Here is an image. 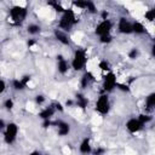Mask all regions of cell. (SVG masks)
Here are the masks:
<instances>
[{
  "mask_svg": "<svg viewBox=\"0 0 155 155\" xmlns=\"http://www.w3.org/2000/svg\"><path fill=\"white\" fill-rule=\"evenodd\" d=\"M76 23H79V19L76 17V13L74 10L70 8H65V11L62 13L59 22H58V29L63 30V31H69Z\"/></svg>",
  "mask_w": 155,
  "mask_h": 155,
  "instance_id": "cell-1",
  "label": "cell"
},
{
  "mask_svg": "<svg viewBox=\"0 0 155 155\" xmlns=\"http://www.w3.org/2000/svg\"><path fill=\"white\" fill-rule=\"evenodd\" d=\"M87 64V53L86 50L84 48H76L74 51L71 62H70V68L74 69L75 71H81L85 69Z\"/></svg>",
  "mask_w": 155,
  "mask_h": 155,
  "instance_id": "cell-2",
  "label": "cell"
},
{
  "mask_svg": "<svg viewBox=\"0 0 155 155\" xmlns=\"http://www.w3.org/2000/svg\"><path fill=\"white\" fill-rule=\"evenodd\" d=\"M10 18L13 23L19 24L22 22L25 21L27 16H28V8L25 6H21V5H15L10 8Z\"/></svg>",
  "mask_w": 155,
  "mask_h": 155,
  "instance_id": "cell-3",
  "label": "cell"
},
{
  "mask_svg": "<svg viewBox=\"0 0 155 155\" xmlns=\"http://www.w3.org/2000/svg\"><path fill=\"white\" fill-rule=\"evenodd\" d=\"M18 131H19V128H18V125L16 122H8L5 127V131H4V142L7 145L13 144L17 139Z\"/></svg>",
  "mask_w": 155,
  "mask_h": 155,
  "instance_id": "cell-4",
  "label": "cell"
},
{
  "mask_svg": "<svg viewBox=\"0 0 155 155\" xmlns=\"http://www.w3.org/2000/svg\"><path fill=\"white\" fill-rule=\"evenodd\" d=\"M94 109L98 114L101 115H107L110 110V101H109V96L107 93L104 94H101L97 101H96V105H94Z\"/></svg>",
  "mask_w": 155,
  "mask_h": 155,
  "instance_id": "cell-5",
  "label": "cell"
},
{
  "mask_svg": "<svg viewBox=\"0 0 155 155\" xmlns=\"http://www.w3.org/2000/svg\"><path fill=\"white\" fill-rule=\"evenodd\" d=\"M116 85H117V79H116V75L114 71H109L104 75L103 78V91L104 92H111L116 88Z\"/></svg>",
  "mask_w": 155,
  "mask_h": 155,
  "instance_id": "cell-6",
  "label": "cell"
},
{
  "mask_svg": "<svg viewBox=\"0 0 155 155\" xmlns=\"http://www.w3.org/2000/svg\"><path fill=\"white\" fill-rule=\"evenodd\" d=\"M113 27H114V24H113V22H111L109 18H108V19H103V21H101V22L97 24V27H96V29H94V34L98 35V36L108 35V34H110Z\"/></svg>",
  "mask_w": 155,
  "mask_h": 155,
  "instance_id": "cell-7",
  "label": "cell"
},
{
  "mask_svg": "<svg viewBox=\"0 0 155 155\" xmlns=\"http://www.w3.org/2000/svg\"><path fill=\"white\" fill-rule=\"evenodd\" d=\"M126 130L130 132V133H137V132H139V131H142L143 130V127H144V125L137 119V117H131V119H128L127 121H126Z\"/></svg>",
  "mask_w": 155,
  "mask_h": 155,
  "instance_id": "cell-8",
  "label": "cell"
},
{
  "mask_svg": "<svg viewBox=\"0 0 155 155\" xmlns=\"http://www.w3.org/2000/svg\"><path fill=\"white\" fill-rule=\"evenodd\" d=\"M117 31L120 34H132V22H130L126 17H121L117 21Z\"/></svg>",
  "mask_w": 155,
  "mask_h": 155,
  "instance_id": "cell-9",
  "label": "cell"
},
{
  "mask_svg": "<svg viewBox=\"0 0 155 155\" xmlns=\"http://www.w3.org/2000/svg\"><path fill=\"white\" fill-rule=\"evenodd\" d=\"M70 69V63L64 58L63 54H57V70L61 75H65Z\"/></svg>",
  "mask_w": 155,
  "mask_h": 155,
  "instance_id": "cell-10",
  "label": "cell"
},
{
  "mask_svg": "<svg viewBox=\"0 0 155 155\" xmlns=\"http://www.w3.org/2000/svg\"><path fill=\"white\" fill-rule=\"evenodd\" d=\"M54 125L57 126V134L58 136L64 137V136L69 134V132H70V124L69 122L63 121V120H58Z\"/></svg>",
  "mask_w": 155,
  "mask_h": 155,
  "instance_id": "cell-11",
  "label": "cell"
},
{
  "mask_svg": "<svg viewBox=\"0 0 155 155\" xmlns=\"http://www.w3.org/2000/svg\"><path fill=\"white\" fill-rule=\"evenodd\" d=\"M53 35H54V38H56V40L58 41V42H61L62 45H64V46H68L69 44H70V40H69V36H68V34L65 33V31H63V30H61V29H54L53 30Z\"/></svg>",
  "mask_w": 155,
  "mask_h": 155,
  "instance_id": "cell-12",
  "label": "cell"
},
{
  "mask_svg": "<svg viewBox=\"0 0 155 155\" xmlns=\"http://www.w3.org/2000/svg\"><path fill=\"white\" fill-rule=\"evenodd\" d=\"M79 151L84 155H88L91 154L93 150H92V145H91V139L88 137H85L81 142H80V145H79Z\"/></svg>",
  "mask_w": 155,
  "mask_h": 155,
  "instance_id": "cell-13",
  "label": "cell"
},
{
  "mask_svg": "<svg viewBox=\"0 0 155 155\" xmlns=\"http://www.w3.org/2000/svg\"><path fill=\"white\" fill-rule=\"evenodd\" d=\"M54 113H56V109H54V107H53V104H52V105H48V107L44 108V109L38 114V116H39L41 120H51V117L54 115Z\"/></svg>",
  "mask_w": 155,
  "mask_h": 155,
  "instance_id": "cell-14",
  "label": "cell"
},
{
  "mask_svg": "<svg viewBox=\"0 0 155 155\" xmlns=\"http://www.w3.org/2000/svg\"><path fill=\"white\" fill-rule=\"evenodd\" d=\"M93 80H94L93 74H92L91 71L86 70V71L84 73V75L81 76V80H80V86H81V88H86Z\"/></svg>",
  "mask_w": 155,
  "mask_h": 155,
  "instance_id": "cell-15",
  "label": "cell"
},
{
  "mask_svg": "<svg viewBox=\"0 0 155 155\" xmlns=\"http://www.w3.org/2000/svg\"><path fill=\"white\" fill-rule=\"evenodd\" d=\"M87 104H88V99H87L84 94H81V93H76V96H75V105L79 107L80 109L85 110L86 107H87Z\"/></svg>",
  "mask_w": 155,
  "mask_h": 155,
  "instance_id": "cell-16",
  "label": "cell"
},
{
  "mask_svg": "<svg viewBox=\"0 0 155 155\" xmlns=\"http://www.w3.org/2000/svg\"><path fill=\"white\" fill-rule=\"evenodd\" d=\"M132 33L134 34H144L145 33V27L143 23H140L139 21H134L132 22Z\"/></svg>",
  "mask_w": 155,
  "mask_h": 155,
  "instance_id": "cell-17",
  "label": "cell"
},
{
  "mask_svg": "<svg viewBox=\"0 0 155 155\" xmlns=\"http://www.w3.org/2000/svg\"><path fill=\"white\" fill-rule=\"evenodd\" d=\"M155 107V93L151 92L145 97V109L147 110H153Z\"/></svg>",
  "mask_w": 155,
  "mask_h": 155,
  "instance_id": "cell-18",
  "label": "cell"
},
{
  "mask_svg": "<svg viewBox=\"0 0 155 155\" xmlns=\"http://www.w3.org/2000/svg\"><path fill=\"white\" fill-rule=\"evenodd\" d=\"M47 5H48V6H51L56 12H58V13H61V15L65 11V8L63 7V5H62L59 1H48V2H47Z\"/></svg>",
  "mask_w": 155,
  "mask_h": 155,
  "instance_id": "cell-19",
  "label": "cell"
},
{
  "mask_svg": "<svg viewBox=\"0 0 155 155\" xmlns=\"http://www.w3.org/2000/svg\"><path fill=\"white\" fill-rule=\"evenodd\" d=\"M40 30H41V28H40V25L36 24V23H30V24H28V27H27V31H28V34H30V35H36V34L40 33Z\"/></svg>",
  "mask_w": 155,
  "mask_h": 155,
  "instance_id": "cell-20",
  "label": "cell"
},
{
  "mask_svg": "<svg viewBox=\"0 0 155 155\" xmlns=\"http://www.w3.org/2000/svg\"><path fill=\"white\" fill-rule=\"evenodd\" d=\"M98 68L103 71V73H109V71H111V67H110V63L107 61V59H102V61H99V63H98Z\"/></svg>",
  "mask_w": 155,
  "mask_h": 155,
  "instance_id": "cell-21",
  "label": "cell"
},
{
  "mask_svg": "<svg viewBox=\"0 0 155 155\" xmlns=\"http://www.w3.org/2000/svg\"><path fill=\"white\" fill-rule=\"evenodd\" d=\"M137 119L145 126L148 122H150L151 120H153V116L150 115V114H145V113H142V114H139L138 116H137Z\"/></svg>",
  "mask_w": 155,
  "mask_h": 155,
  "instance_id": "cell-22",
  "label": "cell"
},
{
  "mask_svg": "<svg viewBox=\"0 0 155 155\" xmlns=\"http://www.w3.org/2000/svg\"><path fill=\"white\" fill-rule=\"evenodd\" d=\"M12 87L16 91H23V90H25L27 86L23 85V82L21 81V79H13L12 80Z\"/></svg>",
  "mask_w": 155,
  "mask_h": 155,
  "instance_id": "cell-23",
  "label": "cell"
},
{
  "mask_svg": "<svg viewBox=\"0 0 155 155\" xmlns=\"http://www.w3.org/2000/svg\"><path fill=\"white\" fill-rule=\"evenodd\" d=\"M85 10H86L87 12L92 13V15L97 13V6H96V4H94L93 1H86V6H85Z\"/></svg>",
  "mask_w": 155,
  "mask_h": 155,
  "instance_id": "cell-24",
  "label": "cell"
},
{
  "mask_svg": "<svg viewBox=\"0 0 155 155\" xmlns=\"http://www.w3.org/2000/svg\"><path fill=\"white\" fill-rule=\"evenodd\" d=\"M144 18H145L148 22H153V21L155 19V10H154V8L147 10L145 13H144Z\"/></svg>",
  "mask_w": 155,
  "mask_h": 155,
  "instance_id": "cell-25",
  "label": "cell"
},
{
  "mask_svg": "<svg viewBox=\"0 0 155 155\" xmlns=\"http://www.w3.org/2000/svg\"><path fill=\"white\" fill-rule=\"evenodd\" d=\"M127 56H128V58H130V59H136V58H138V57H139V50H138V48H136V47H133V48H131V50L128 51Z\"/></svg>",
  "mask_w": 155,
  "mask_h": 155,
  "instance_id": "cell-26",
  "label": "cell"
},
{
  "mask_svg": "<svg viewBox=\"0 0 155 155\" xmlns=\"http://www.w3.org/2000/svg\"><path fill=\"white\" fill-rule=\"evenodd\" d=\"M71 5L76 8H80V10H85V6H86V0H78V1H71Z\"/></svg>",
  "mask_w": 155,
  "mask_h": 155,
  "instance_id": "cell-27",
  "label": "cell"
},
{
  "mask_svg": "<svg viewBox=\"0 0 155 155\" xmlns=\"http://www.w3.org/2000/svg\"><path fill=\"white\" fill-rule=\"evenodd\" d=\"M4 107H5L6 110H12V109L15 108V102H13V99H12V98H7V99H5V102H4Z\"/></svg>",
  "mask_w": 155,
  "mask_h": 155,
  "instance_id": "cell-28",
  "label": "cell"
},
{
  "mask_svg": "<svg viewBox=\"0 0 155 155\" xmlns=\"http://www.w3.org/2000/svg\"><path fill=\"white\" fill-rule=\"evenodd\" d=\"M111 41H113V35H111V34L99 36V42H101V44H110Z\"/></svg>",
  "mask_w": 155,
  "mask_h": 155,
  "instance_id": "cell-29",
  "label": "cell"
},
{
  "mask_svg": "<svg viewBox=\"0 0 155 155\" xmlns=\"http://www.w3.org/2000/svg\"><path fill=\"white\" fill-rule=\"evenodd\" d=\"M116 88H119L120 91H124V92H130V91H131L130 86H128V85H126V84H119V82H117Z\"/></svg>",
  "mask_w": 155,
  "mask_h": 155,
  "instance_id": "cell-30",
  "label": "cell"
},
{
  "mask_svg": "<svg viewBox=\"0 0 155 155\" xmlns=\"http://www.w3.org/2000/svg\"><path fill=\"white\" fill-rule=\"evenodd\" d=\"M45 101H46V98H45V96H44V94H38V96H35V103H36L38 105L44 104V103H45Z\"/></svg>",
  "mask_w": 155,
  "mask_h": 155,
  "instance_id": "cell-31",
  "label": "cell"
},
{
  "mask_svg": "<svg viewBox=\"0 0 155 155\" xmlns=\"http://www.w3.org/2000/svg\"><path fill=\"white\" fill-rule=\"evenodd\" d=\"M30 80H31L30 75H24L23 78H21V81L23 82V85H24V86H28V84L30 82Z\"/></svg>",
  "mask_w": 155,
  "mask_h": 155,
  "instance_id": "cell-32",
  "label": "cell"
},
{
  "mask_svg": "<svg viewBox=\"0 0 155 155\" xmlns=\"http://www.w3.org/2000/svg\"><path fill=\"white\" fill-rule=\"evenodd\" d=\"M53 107H54L56 111H64V108H63V105H62L59 102H56V103L53 104Z\"/></svg>",
  "mask_w": 155,
  "mask_h": 155,
  "instance_id": "cell-33",
  "label": "cell"
},
{
  "mask_svg": "<svg viewBox=\"0 0 155 155\" xmlns=\"http://www.w3.org/2000/svg\"><path fill=\"white\" fill-rule=\"evenodd\" d=\"M5 90H6V82H5L2 79H0V94L4 93Z\"/></svg>",
  "mask_w": 155,
  "mask_h": 155,
  "instance_id": "cell-34",
  "label": "cell"
},
{
  "mask_svg": "<svg viewBox=\"0 0 155 155\" xmlns=\"http://www.w3.org/2000/svg\"><path fill=\"white\" fill-rule=\"evenodd\" d=\"M104 153H105V149H104V148H97V149L93 151L94 155H103Z\"/></svg>",
  "mask_w": 155,
  "mask_h": 155,
  "instance_id": "cell-35",
  "label": "cell"
},
{
  "mask_svg": "<svg viewBox=\"0 0 155 155\" xmlns=\"http://www.w3.org/2000/svg\"><path fill=\"white\" fill-rule=\"evenodd\" d=\"M108 16H109V13H108L107 10H103V11L101 12V18H102V21H103V19H108Z\"/></svg>",
  "mask_w": 155,
  "mask_h": 155,
  "instance_id": "cell-36",
  "label": "cell"
},
{
  "mask_svg": "<svg viewBox=\"0 0 155 155\" xmlns=\"http://www.w3.org/2000/svg\"><path fill=\"white\" fill-rule=\"evenodd\" d=\"M51 125H53L51 120H44V122H42V127H44V128H47V127H50Z\"/></svg>",
  "mask_w": 155,
  "mask_h": 155,
  "instance_id": "cell-37",
  "label": "cell"
},
{
  "mask_svg": "<svg viewBox=\"0 0 155 155\" xmlns=\"http://www.w3.org/2000/svg\"><path fill=\"white\" fill-rule=\"evenodd\" d=\"M35 44H36V41H35V40H33V39H29V40H28V47H29V48H30V47H33Z\"/></svg>",
  "mask_w": 155,
  "mask_h": 155,
  "instance_id": "cell-38",
  "label": "cell"
},
{
  "mask_svg": "<svg viewBox=\"0 0 155 155\" xmlns=\"http://www.w3.org/2000/svg\"><path fill=\"white\" fill-rule=\"evenodd\" d=\"M5 127H6V124H5L4 119L0 117V131H1V130H5Z\"/></svg>",
  "mask_w": 155,
  "mask_h": 155,
  "instance_id": "cell-39",
  "label": "cell"
},
{
  "mask_svg": "<svg viewBox=\"0 0 155 155\" xmlns=\"http://www.w3.org/2000/svg\"><path fill=\"white\" fill-rule=\"evenodd\" d=\"M29 155H41V153H40V151H38V150H34V151L29 153Z\"/></svg>",
  "mask_w": 155,
  "mask_h": 155,
  "instance_id": "cell-40",
  "label": "cell"
},
{
  "mask_svg": "<svg viewBox=\"0 0 155 155\" xmlns=\"http://www.w3.org/2000/svg\"><path fill=\"white\" fill-rule=\"evenodd\" d=\"M73 104H74V102H73V101H70V99L65 102V105H67V107H70V105H73Z\"/></svg>",
  "mask_w": 155,
  "mask_h": 155,
  "instance_id": "cell-41",
  "label": "cell"
}]
</instances>
